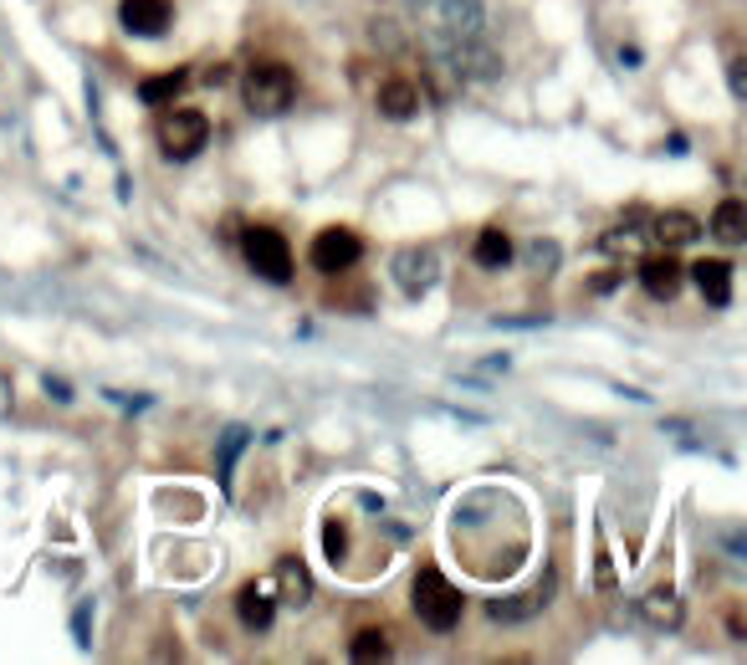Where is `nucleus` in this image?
<instances>
[{
  "mask_svg": "<svg viewBox=\"0 0 747 665\" xmlns=\"http://www.w3.org/2000/svg\"><path fill=\"white\" fill-rule=\"evenodd\" d=\"M604 251H614V256H635V251H640V231H609V236H604Z\"/></svg>",
  "mask_w": 747,
  "mask_h": 665,
  "instance_id": "nucleus-24",
  "label": "nucleus"
},
{
  "mask_svg": "<svg viewBox=\"0 0 747 665\" xmlns=\"http://www.w3.org/2000/svg\"><path fill=\"white\" fill-rule=\"evenodd\" d=\"M11 399H16V389H11V374H0V415H11Z\"/></svg>",
  "mask_w": 747,
  "mask_h": 665,
  "instance_id": "nucleus-27",
  "label": "nucleus"
},
{
  "mask_svg": "<svg viewBox=\"0 0 747 665\" xmlns=\"http://www.w3.org/2000/svg\"><path fill=\"white\" fill-rule=\"evenodd\" d=\"M614 287H620V272H604V277L594 282V292H614Z\"/></svg>",
  "mask_w": 747,
  "mask_h": 665,
  "instance_id": "nucleus-29",
  "label": "nucleus"
},
{
  "mask_svg": "<svg viewBox=\"0 0 747 665\" xmlns=\"http://www.w3.org/2000/svg\"><path fill=\"white\" fill-rule=\"evenodd\" d=\"M118 21L128 36H164L174 21L169 0H118Z\"/></svg>",
  "mask_w": 747,
  "mask_h": 665,
  "instance_id": "nucleus-9",
  "label": "nucleus"
},
{
  "mask_svg": "<svg viewBox=\"0 0 747 665\" xmlns=\"http://www.w3.org/2000/svg\"><path fill=\"white\" fill-rule=\"evenodd\" d=\"M410 604H415V614H420V625L435 630V635H451V630L461 625V609H466L461 589L446 579L441 568H420V573H415Z\"/></svg>",
  "mask_w": 747,
  "mask_h": 665,
  "instance_id": "nucleus-2",
  "label": "nucleus"
},
{
  "mask_svg": "<svg viewBox=\"0 0 747 665\" xmlns=\"http://www.w3.org/2000/svg\"><path fill=\"white\" fill-rule=\"evenodd\" d=\"M236 614H241L246 630H272V619H277V589H272V579L246 584L236 594Z\"/></svg>",
  "mask_w": 747,
  "mask_h": 665,
  "instance_id": "nucleus-11",
  "label": "nucleus"
},
{
  "mask_svg": "<svg viewBox=\"0 0 747 665\" xmlns=\"http://www.w3.org/2000/svg\"><path fill=\"white\" fill-rule=\"evenodd\" d=\"M241 251H246V261H251V272L256 277H267V282H292V246H287V236L277 231V226H251L246 236H241Z\"/></svg>",
  "mask_w": 747,
  "mask_h": 665,
  "instance_id": "nucleus-4",
  "label": "nucleus"
},
{
  "mask_svg": "<svg viewBox=\"0 0 747 665\" xmlns=\"http://www.w3.org/2000/svg\"><path fill=\"white\" fill-rule=\"evenodd\" d=\"M241 98H246L251 113L277 118V113H287L292 98H297V72H292L287 62H251L246 77H241Z\"/></svg>",
  "mask_w": 747,
  "mask_h": 665,
  "instance_id": "nucleus-3",
  "label": "nucleus"
},
{
  "mask_svg": "<svg viewBox=\"0 0 747 665\" xmlns=\"http://www.w3.org/2000/svg\"><path fill=\"white\" fill-rule=\"evenodd\" d=\"M394 287H400L410 302H420L430 287H435V277H441V256H435L430 246H405V251H394Z\"/></svg>",
  "mask_w": 747,
  "mask_h": 665,
  "instance_id": "nucleus-7",
  "label": "nucleus"
},
{
  "mask_svg": "<svg viewBox=\"0 0 747 665\" xmlns=\"http://www.w3.org/2000/svg\"><path fill=\"white\" fill-rule=\"evenodd\" d=\"M41 389H47V399H57V405H72V384L67 379L47 374V379H41Z\"/></svg>",
  "mask_w": 747,
  "mask_h": 665,
  "instance_id": "nucleus-26",
  "label": "nucleus"
},
{
  "mask_svg": "<svg viewBox=\"0 0 747 665\" xmlns=\"http://www.w3.org/2000/svg\"><path fill=\"white\" fill-rule=\"evenodd\" d=\"M727 82H732V98L742 103V98H747V62H742V57L727 62Z\"/></svg>",
  "mask_w": 747,
  "mask_h": 665,
  "instance_id": "nucleus-25",
  "label": "nucleus"
},
{
  "mask_svg": "<svg viewBox=\"0 0 747 665\" xmlns=\"http://www.w3.org/2000/svg\"><path fill=\"white\" fill-rule=\"evenodd\" d=\"M594 584H599L604 594H614V584H620V579H614V563H609V553H604V538L594 543Z\"/></svg>",
  "mask_w": 747,
  "mask_h": 665,
  "instance_id": "nucleus-23",
  "label": "nucleus"
},
{
  "mask_svg": "<svg viewBox=\"0 0 747 665\" xmlns=\"http://www.w3.org/2000/svg\"><path fill=\"white\" fill-rule=\"evenodd\" d=\"M241 446H246V430H241V425H231V430H226V440H221V486H231V466H236Z\"/></svg>",
  "mask_w": 747,
  "mask_h": 665,
  "instance_id": "nucleus-22",
  "label": "nucleus"
},
{
  "mask_svg": "<svg viewBox=\"0 0 747 665\" xmlns=\"http://www.w3.org/2000/svg\"><path fill=\"white\" fill-rule=\"evenodd\" d=\"M691 277H696L701 297H707L712 307H727V302H732V261L707 256V261H696V266H691Z\"/></svg>",
  "mask_w": 747,
  "mask_h": 665,
  "instance_id": "nucleus-14",
  "label": "nucleus"
},
{
  "mask_svg": "<svg viewBox=\"0 0 747 665\" xmlns=\"http://www.w3.org/2000/svg\"><path fill=\"white\" fill-rule=\"evenodd\" d=\"M389 655V635L384 630H359L348 640V660H384Z\"/></svg>",
  "mask_w": 747,
  "mask_h": 665,
  "instance_id": "nucleus-20",
  "label": "nucleus"
},
{
  "mask_svg": "<svg viewBox=\"0 0 747 665\" xmlns=\"http://www.w3.org/2000/svg\"><path fill=\"white\" fill-rule=\"evenodd\" d=\"M374 108H379V118H389V123H410V118L425 108V93H420L410 77H389V82H379Z\"/></svg>",
  "mask_w": 747,
  "mask_h": 665,
  "instance_id": "nucleus-8",
  "label": "nucleus"
},
{
  "mask_svg": "<svg viewBox=\"0 0 747 665\" xmlns=\"http://www.w3.org/2000/svg\"><path fill=\"white\" fill-rule=\"evenodd\" d=\"M650 231H655V241H661L666 251H676V246H691V241L701 236V220H696L691 210H661Z\"/></svg>",
  "mask_w": 747,
  "mask_h": 665,
  "instance_id": "nucleus-15",
  "label": "nucleus"
},
{
  "mask_svg": "<svg viewBox=\"0 0 747 665\" xmlns=\"http://www.w3.org/2000/svg\"><path fill=\"white\" fill-rule=\"evenodd\" d=\"M210 144V118L200 108H169L159 118V149L169 159H195Z\"/></svg>",
  "mask_w": 747,
  "mask_h": 665,
  "instance_id": "nucleus-5",
  "label": "nucleus"
},
{
  "mask_svg": "<svg viewBox=\"0 0 747 665\" xmlns=\"http://www.w3.org/2000/svg\"><path fill=\"white\" fill-rule=\"evenodd\" d=\"M548 594H553V573H548L543 584H533L527 594H507V599H492V604H487V614L497 619V625H517V619L538 614V609L548 604Z\"/></svg>",
  "mask_w": 747,
  "mask_h": 665,
  "instance_id": "nucleus-12",
  "label": "nucleus"
},
{
  "mask_svg": "<svg viewBox=\"0 0 747 665\" xmlns=\"http://www.w3.org/2000/svg\"><path fill=\"white\" fill-rule=\"evenodd\" d=\"M359 256H364V241L348 226H328V231L313 236V246H307V261H313V272H323V277H338V272H348V266H359Z\"/></svg>",
  "mask_w": 747,
  "mask_h": 665,
  "instance_id": "nucleus-6",
  "label": "nucleus"
},
{
  "mask_svg": "<svg viewBox=\"0 0 747 665\" xmlns=\"http://www.w3.org/2000/svg\"><path fill=\"white\" fill-rule=\"evenodd\" d=\"M681 282H686V266H681L671 251L645 256V261H640V287H645L655 302H671V297L681 292Z\"/></svg>",
  "mask_w": 747,
  "mask_h": 665,
  "instance_id": "nucleus-10",
  "label": "nucleus"
},
{
  "mask_svg": "<svg viewBox=\"0 0 747 665\" xmlns=\"http://www.w3.org/2000/svg\"><path fill=\"white\" fill-rule=\"evenodd\" d=\"M185 82H190V72H185V67H169V72H159V77H144V82H139V98H144V103H154V108H159V103H174V98L185 93Z\"/></svg>",
  "mask_w": 747,
  "mask_h": 665,
  "instance_id": "nucleus-18",
  "label": "nucleus"
},
{
  "mask_svg": "<svg viewBox=\"0 0 747 665\" xmlns=\"http://www.w3.org/2000/svg\"><path fill=\"white\" fill-rule=\"evenodd\" d=\"M553 261H558V246H543V241H538V246H533V266H553Z\"/></svg>",
  "mask_w": 747,
  "mask_h": 665,
  "instance_id": "nucleus-28",
  "label": "nucleus"
},
{
  "mask_svg": "<svg viewBox=\"0 0 747 665\" xmlns=\"http://www.w3.org/2000/svg\"><path fill=\"white\" fill-rule=\"evenodd\" d=\"M712 236L727 241V246H737V241L747 236V205H742V200H722V205L712 210Z\"/></svg>",
  "mask_w": 747,
  "mask_h": 665,
  "instance_id": "nucleus-19",
  "label": "nucleus"
},
{
  "mask_svg": "<svg viewBox=\"0 0 747 665\" xmlns=\"http://www.w3.org/2000/svg\"><path fill=\"white\" fill-rule=\"evenodd\" d=\"M323 553H328L333 568L348 558V527H343V517H328V522H323Z\"/></svg>",
  "mask_w": 747,
  "mask_h": 665,
  "instance_id": "nucleus-21",
  "label": "nucleus"
},
{
  "mask_svg": "<svg viewBox=\"0 0 747 665\" xmlns=\"http://www.w3.org/2000/svg\"><path fill=\"white\" fill-rule=\"evenodd\" d=\"M410 16L425 36V47L456 77H497L502 72V57L487 41V11L476 0H410Z\"/></svg>",
  "mask_w": 747,
  "mask_h": 665,
  "instance_id": "nucleus-1",
  "label": "nucleus"
},
{
  "mask_svg": "<svg viewBox=\"0 0 747 665\" xmlns=\"http://www.w3.org/2000/svg\"><path fill=\"white\" fill-rule=\"evenodd\" d=\"M272 589H282V604H292V609H302L307 599H313V573L302 568V558H277V568H272Z\"/></svg>",
  "mask_w": 747,
  "mask_h": 665,
  "instance_id": "nucleus-13",
  "label": "nucleus"
},
{
  "mask_svg": "<svg viewBox=\"0 0 747 665\" xmlns=\"http://www.w3.org/2000/svg\"><path fill=\"white\" fill-rule=\"evenodd\" d=\"M640 614L650 619L655 630H676V625H681V599H676V589H671V584H655V589L640 599Z\"/></svg>",
  "mask_w": 747,
  "mask_h": 665,
  "instance_id": "nucleus-16",
  "label": "nucleus"
},
{
  "mask_svg": "<svg viewBox=\"0 0 747 665\" xmlns=\"http://www.w3.org/2000/svg\"><path fill=\"white\" fill-rule=\"evenodd\" d=\"M476 266H487V272H502V266L512 261V236L502 226H487V231H476V246H471Z\"/></svg>",
  "mask_w": 747,
  "mask_h": 665,
  "instance_id": "nucleus-17",
  "label": "nucleus"
}]
</instances>
